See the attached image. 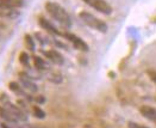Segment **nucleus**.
I'll use <instances>...</instances> for the list:
<instances>
[{
	"label": "nucleus",
	"mask_w": 156,
	"mask_h": 128,
	"mask_svg": "<svg viewBox=\"0 0 156 128\" xmlns=\"http://www.w3.org/2000/svg\"><path fill=\"white\" fill-rule=\"evenodd\" d=\"M45 11L51 16L56 22H58L61 25L66 29H70L72 28V18L69 16V13L66 11L65 9L55 2V1H47L45 2Z\"/></svg>",
	"instance_id": "1"
},
{
	"label": "nucleus",
	"mask_w": 156,
	"mask_h": 128,
	"mask_svg": "<svg viewBox=\"0 0 156 128\" xmlns=\"http://www.w3.org/2000/svg\"><path fill=\"white\" fill-rule=\"evenodd\" d=\"M79 18L87 26H90V28L99 31V32L106 34L107 30H108V26H107V24L105 23L104 21L99 19L98 17H95L94 14L87 12V11H81V12L79 13Z\"/></svg>",
	"instance_id": "2"
},
{
	"label": "nucleus",
	"mask_w": 156,
	"mask_h": 128,
	"mask_svg": "<svg viewBox=\"0 0 156 128\" xmlns=\"http://www.w3.org/2000/svg\"><path fill=\"white\" fill-rule=\"evenodd\" d=\"M82 1H85L87 5H90L91 7H93L94 10H97L98 12L106 14V16L111 14L112 11H113L112 6L107 1H105V0H82Z\"/></svg>",
	"instance_id": "3"
},
{
	"label": "nucleus",
	"mask_w": 156,
	"mask_h": 128,
	"mask_svg": "<svg viewBox=\"0 0 156 128\" xmlns=\"http://www.w3.org/2000/svg\"><path fill=\"white\" fill-rule=\"evenodd\" d=\"M62 36H63L66 40H68V41L74 46V48H75V49L81 51H85V53H87V51H90L88 44H87V43H86L82 39H80L79 36H76L75 34H72V32H65Z\"/></svg>",
	"instance_id": "4"
},
{
	"label": "nucleus",
	"mask_w": 156,
	"mask_h": 128,
	"mask_svg": "<svg viewBox=\"0 0 156 128\" xmlns=\"http://www.w3.org/2000/svg\"><path fill=\"white\" fill-rule=\"evenodd\" d=\"M38 24L43 30H45L47 32L51 34V35H54V36H62V35H63L61 31H58V29L50 21H48V19L44 18V17H39Z\"/></svg>",
	"instance_id": "5"
},
{
	"label": "nucleus",
	"mask_w": 156,
	"mask_h": 128,
	"mask_svg": "<svg viewBox=\"0 0 156 128\" xmlns=\"http://www.w3.org/2000/svg\"><path fill=\"white\" fill-rule=\"evenodd\" d=\"M43 54H44V56H45L47 59H49V60H50L51 62H54V64L58 65V66H61V65L65 64V59H63L62 54H61L60 51H57L56 49L45 51H43Z\"/></svg>",
	"instance_id": "6"
},
{
	"label": "nucleus",
	"mask_w": 156,
	"mask_h": 128,
	"mask_svg": "<svg viewBox=\"0 0 156 128\" xmlns=\"http://www.w3.org/2000/svg\"><path fill=\"white\" fill-rule=\"evenodd\" d=\"M19 80H20V83H22V86L24 88V89L29 90V91H31V92H36L38 88H37V85L32 81V79L29 77L26 73H19Z\"/></svg>",
	"instance_id": "7"
},
{
	"label": "nucleus",
	"mask_w": 156,
	"mask_h": 128,
	"mask_svg": "<svg viewBox=\"0 0 156 128\" xmlns=\"http://www.w3.org/2000/svg\"><path fill=\"white\" fill-rule=\"evenodd\" d=\"M24 6V0H0V10H16Z\"/></svg>",
	"instance_id": "8"
},
{
	"label": "nucleus",
	"mask_w": 156,
	"mask_h": 128,
	"mask_svg": "<svg viewBox=\"0 0 156 128\" xmlns=\"http://www.w3.org/2000/svg\"><path fill=\"white\" fill-rule=\"evenodd\" d=\"M140 113L142 114V116H144L147 120L156 122V109L150 107V105H142L140 108Z\"/></svg>",
	"instance_id": "9"
},
{
	"label": "nucleus",
	"mask_w": 156,
	"mask_h": 128,
	"mask_svg": "<svg viewBox=\"0 0 156 128\" xmlns=\"http://www.w3.org/2000/svg\"><path fill=\"white\" fill-rule=\"evenodd\" d=\"M32 59H34V65H35V67H36L38 71H44V70H47V68H48L47 62H45L41 56L35 55Z\"/></svg>",
	"instance_id": "10"
},
{
	"label": "nucleus",
	"mask_w": 156,
	"mask_h": 128,
	"mask_svg": "<svg viewBox=\"0 0 156 128\" xmlns=\"http://www.w3.org/2000/svg\"><path fill=\"white\" fill-rule=\"evenodd\" d=\"M9 109H10V113H11V114H12V115L14 116L16 119H19V120H24V121L26 120L25 114H24V113H23L20 109H18L16 105H12V104H10V108H9Z\"/></svg>",
	"instance_id": "11"
},
{
	"label": "nucleus",
	"mask_w": 156,
	"mask_h": 128,
	"mask_svg": "<svg viewBox=\"0 0 156 128\" xmlns=\"http://www.w3.org/2000/svg\"><path fill=\"white\" fill-rule=\"evenodd\" d=\"M24 42H25L26 49H29V51H35V41H34V37L31 35L26 34L25 36H24Z\"/></svg>",
	"instance_id": "12"
},
{
	"label": "nucleus",
	"mask_w": 156,
	"mask_h": 128,
	"mask_svg": "<svg viewBox=\"0 0 156 128\" xmlns=\"http://www.w3.org/2000/svg\"><path fill=\"white\" fill-rule=\"evenodd\" d=\"M19 62L23 65V66H25V67H29V66H30V58H29L27 53L22 51V53L19 54Z\"/></svg>",
	"instance_id": "13"
},
{
	"label": "nucleus",
	"mask_w": 156,
	"mask_h": 128,
	"mask_svg": "<svg viewBox=\"0 0 156 128\" xmlns=\"http://www.w3.org/2000/svg\"><path fill=\"white\" fill-rule=\"evenodd\" d=\"M32 113H34V116H36L37 119H44L45 117V113L39 107H37V105H34L32 107Z\"/></svg>",
	"instance_id": "14"
},
{
	"label": "nucleus",
	"mask_w": 156,
	"mask_h": 128,
	"mask_svg": "<svg viewBox=\"0 0 156 128\" xmlns=\"http://www.w3.org/2000/svg\"><path fill=\"white\" fill-rule=\"evenodd\" d=\"M9 88H10V90L11 91H13V92H16V93H24L23 91H22V88L19 86V84L18 83H14V81H11L10 84H9Z\"/></svg>",
	"instance_id": "15"
},
{
	"label": "nucleus",
	"mask_w": 156,
	"mask_h": 128,
	"mask_svg": "<svg viewBox=\"0 0 156 128\" xmlns=\"http://www.w3.org/2000/svg\"><path fill=\"white\" fill-rule=\"evenodd\" d=\"M128 127L129 128H149V127H147V126H144V125L137 123V122H132V121H129Z\"/></svg>",
	"instance_id": "16"
},
{
	"label": "nucleus",
	"mask_w": 156,
	"mask_h": 128,
	"mask_svg": "<svg viewBox=\"0 0 156 128\" xmlns=\"http://www.w3.org/2000/svg\"><path fill=\"white\" fill-rule=\"evenodd\" d=\"M147 74H148L149 78L156 84V71L155 70H148V71H147Z\"/></svg>",
	"instance_id": "17"
},
{
	"label": "nucleus",
	"mask_w": 156,
	"mask_h": 128,
	"mask_svg": "<svg viewBox=\"0 0 156 128\" xmlns=\"http://www.w3.org/2000/svg\"><path fill=\"white\" fill-rule=\"evenodd\" d=\"M36 37H37V39H39L38 41H39V43H41V44H45V43H48V41L44 39V37H42L39 34H36Z\"/></svg>",
	"instance_id": "18"
},
{
	"label": "nucleus",
	"mask_w": 156,
	"mask_h": 128,
	"mask_svg": "<svg viewBox=\"0 0 156 128\" xmlns=\"http://www.w3.org/2000/svg\"><path fill=\"white\" fill-rule=\"evenodd\" d=\"M35 101L37 103H41V104H42V103L45 102V98H44V96H37V97L35 98Z\"/></svg>",
	"instance_id": "19"
},
{
	"label": "nucleus",
	"mask_w": 156,
	"mask_h": 128,
	"mask_svg": "<svg viewBox=\"0 0 156 128\" xmlns=\"http://www.w3.org/2000/svg\"><path fill=\"white\" fill-rule=\"evenodd\" d=\"M1 128H10V127H9L7 125H5V123H2V125H1Z\"/></svg>",
	"instance_id": "20"
}]
</instances>
